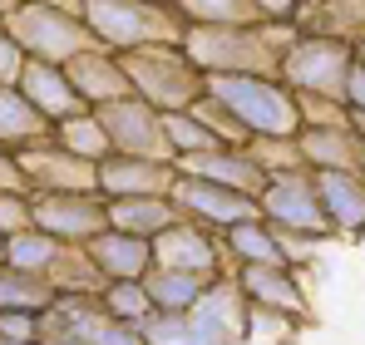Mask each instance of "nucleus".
<instances>
[{"label":"nucleus","mask_w":365,"mask_h":345,"mask_svg":"<svg viewBox=\"0 0 365 345\" xmlns=\"http://www.w3.org/2000/svg\"><path fill=\"white\" fill-rule=\"evenodd\" d=\"M35 128V114H30V104L20 99V94H10V89H0V133H30Z\"/></svg>","instance_id":"nucleus-8"},{"label":"nucleus","mask_w":365,"mask_h":345,"mask_svg":"<svg viewBox=\"0 0 365 345\" xmlns=\"http://www.w3.org/2000/svg\"><path fill=\"white\" fill-rule=\"evenodd\" d=\"M99 345H143V341H138V336H133L128 326H109V331L99 336Z\"/></svg>","instance_id":"nucleus-14"},{"label":"nucleus","mask_w":365,"mask_h":345,"mask_svg":"<svg viewBox=\"0 0 365 345\" xmlns=\"http://www.w3.org/2000/svg\"><path fill=\"white\" fill-rule=\"evenodd\" d=\"M321 197L341 222H365V187L346 172H326L321 177Z\"/></svg>","instance_id":"nucleus-3"},{"label":"nucleus","mask_w":365,"mask_h":345,"mask_svg":"<svg viewBox=\"0 0 365 345\" xmlns=\"http://www.w3.org/2000/svg\"><path fill=\"white\" fill-rule=\"evenodd\" d=\"M252 291H262V296H282V301H292V287H282V277H257Z\"/></svg>","instance_id":"nucleus-13"},{"label":"nucleus","mask_w":365,"mask_h":345,"mask_svg":"<svg viewBox=\"0 0 365 345\" xmlns=\"http://www.w3.org/2000/svg\"><path fill=\"white\" fill-rule=\"evenodd\" d=\"M267 207L277 212V217H287L292 227H316L321 222V207L311 202L302 192V182H287V187H277L272 197H267Z\"/></svg>","instance_id":"nucleus-4"},{"label":"nucleus","mask_w":365,"mask_h":345,"mask_svg":"<svg viewBox=\"0 0 365 345\" xmlns=\"http://www.w3.org/2000/svg\"><path fill=\"white\" fill-rule=\"evenodd\" d=\"M351 99H356V104H365V69H356V74H351Z\"/></svg>","instance_id":"nucleus-17"},{"label":"nucleus","mask_w":365,"mask_h":345,"mask_svg":"<svg viewBox=\"0 0 365 345\" xmlns=\"http://www.w3.org/2000/svg\"><path fill=\"white\" fill-rule=\"evenodd\" d=\"M10 69H15V45H10V40H0V79H5Z\"/></svg>","instance_id":"nucleus-16"},{"label":"nucleus","mask_w":365,"mask_h":345,"mask_svg":"<svg viewBox=\"0 0 365 345\" xmlns=\"http://www.w3.org/2000/svg\"><path fill=\"white\" fill-rule=\"evenodd\" d=\"M143 257H148V252H143V242H128V247H123V237H104V262H109L119 277L138 272V267H143Z\"/></svg>","instance_id":"nucleus-9"},{"label":"nucleus","mask_w":365,"mask_h":345,"mask_svg":"<svg viewBox=\"0 0 365 345\" xmlns=\"http://www.w3.org/2000/svg\"><path fill=\"white\" fill-rule=\"evenodd\" d=\"M217 99L232 109V114L242 118L247 128H257V133H292L297 128V114H292V104L267 84V79H247V74H222L217 84Z\"/></svg>","instance_id":"nucleus-1"},{"label":"nucleus","mask_w":365,"mask_h":345,"mask_svg":"<svg viewBox=\"0 0 365 345\" xmlns=\"http://www.w3.org/2000/svg\"><path fill=\"white\" fill-rule=\"evenodd\" d=\"M114 306H119V311H133V316H143V306H148V301H143V291L138 287H114Z\"/></svg>","instance_id":"nucleus-11"},{"label":"nucleus","mask_w":365,"mask_h":345,"mask_svg":"<svg viewBox=\"0 0 365 345\" xmlns=\"http://www.w3.org/2000/svg\"><path fill=\"white\" fill-rule=\"evenodd\" d=\"M232 237H237V252H242V257H257V262H277V257H282V252L272 247V237L262 227H252V222H237Z\"/></svg>","instance_id":"nucleus-10"},{"label":"nucleus","mask_w":365,"mask_h":345,"mask_svg":"<svg viewBox=\"0 0 365 345\" xmlns=\"http://www.w3.org/2000/svg\"><path fill=\"white\" fill-rule=\"evenodd\" d=\"M119 217L133 227H148V222H163V207H119Z\"/></svg>","instance_id":"nucleus-12"},{"label":"nucleus","mask_w":365,"mask_h":345,"mask_svg":"<svg viewBox=\"0 0 365 345\" xmlns=\"http://www.w3.org/2000/svg\"><path fill=\"white\" fill-rule=\"evenodd\" d=\"M94 25L123 45V40H133V35L143 30V15H138V10H123V5H99V10H94Z\"/></svg>","instance_id":"nucleus-6"},{"label":"nucleus","mask_w":365,"mask_h":345,"mask_svg":"<svg viewBox=\"0 0 365 345\" xmlns=\"http://www.w3.org/2000/svg\"><path fill=\"white\" fill-rule=\"evenodd\" d=\"M182 197L197 207V212H212V217H222V222H242L247 212H252V202H247L237 187H212V182H182Z\"/></svg>","instance_id":"nucleus-2"},{"label":"nucleus","mask_w":365,"mask_h":345,"mask_svg":"<svg viewBox=\"0 0 365 345\" xmlns=\"http://www.w3.org/2000/svg\"><path fill=\"white\" fill-rule=\"evenodd\" d=\"M302 55H311V64H297V59H292V74H297L302 84H321V79L336 74V64H341V55L326 50V45H306Z\"/></svg>","instance_id":"nucleus-7"},{"label":"nucleus","mask_w":365,"mask_h":345,"mask_svg":"<svg viewBox=\"0 0 365 345\" xmlns=\"http://www.w3.org/2000/svg\"><path fill=\"white\" fill-rule=\"evenodd\" d=\"M109 182H128V187H143V182H148V172H143V168H109Z\"/></svg>","instance_id":"nucleus-15"},{"label":"nucleus","mask_w":365,"mask_h":345,"mask_svg":"<svg viewBox=\"0 0 365 345\" xmlns=\"http://www.w3.org/2000/svg\"><path fill=\"white\" fill-rule=\"evenodd\" d=\"M148 296H153L158 306H168V311H182V306H192V301L202 296V282H197V277L173 272V277H158V282L148 287Z\"/></svg>","instance_id":"nucleus-5"}]
</instances>
